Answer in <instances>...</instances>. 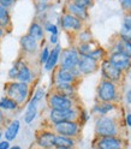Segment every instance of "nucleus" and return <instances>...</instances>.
Returning a JSON list of instances; mask_svg holds the SVG:
<instances>
[{
    "label": "nucleus",
    "instance_id": "obj_1",
    "mask_svg": "<svg viewBox=\"0 0 131 149\" xmlns=\"http://www.w3.org/2000/svg\"><path fill=\"white\" fill-rule=\"evenodd\" d=\"M5 93L7 97L12 99L18 106H22L25 104L28 97H29L30 86L18 81L8 82L5 86Z\"/></svg>",
    "mask_w": 131,
    "mask_h": 149
},
{
    "label": "nucleus",
    "instance_id": "obj_2",
    "mask_svg": "<svg viewBox=\"0 0 131 149\" xmlns=\"http://www.w3.org/2000/svg\"><path fill=\"white\" fill-rule=\"evenodd\" d=\"M119 129L118 123L114 118L104 116L99 117L95 122V134L98 137H106V136H118Z\"/></svg>",
    "mask_w": 131,
    "mask_h": 149
},
{
    "label": "nucleus",
    "instance_id": "obj_3",
    "mask_svg": "<svg viewBox=\"0 0 131 149\" xmlns=\"http://www.w3.org/2000/svg\"><path fill=\"white\" fill-rule=\"evenodd\" d=\"M45 95H46V91L43 88L36 89L33 97L30 99V101L28 102V105H26V109L24 113V123L25 124H31L35 120V118L37 117V112H39V104L43 100Z\"/></svg>",
    "mask_w": 131,
    "mask_h": 149
},
{
    "label": "nucleus",
    "instance_id": "obj_4",
    "mask_svg": "<svg viewBox=\"0 0 131 149\" xmlns=\"http://www.w3.org/2000/svg\"><path fill=\"white\" fill-rule=\"evenodd\" d=\"M98 99L100 102H111L114 104L117 97H118V90H117V84L111 81L102 79L96 89Z\"/></svg>",
    "mask_w": 131,
    "mask_h": 149
},
{
    "label": "nucleus",
    "instance_id": "obj_5",
    "mask_svg": "<svg viewBox=\"0 0 131 149\" xmlns=\"http://www.w3.org/2000/svg\"><path fill=\"white\" fill-rule=\"evenodd\" d=\"M79 111L76 107H72L69 109H51L48 113V119L52 125L58 124L66 120H76L78 122Z\"/></svg>",
    "mask_w": 131,
    "mask_h": 149
},
{
    "label": "nucleus",
    "instance_id": "obj_6",
    "mask_svg": "<svg viewBox=\"0 0 131 149\" xmlns=\"http://www.w3.org/2000/svg\"><path fill=\"white\" fill-rule=\"evenodd\" d=\"M53 132L57 135L76 138L81 132V124L76 120H66L53 125Z\"/></svg>",
    "mask_w": 131,
    "mask_h": 149
},
{
    "label": "nucleus",
    "instance_id": "obj_7",
    "mask_svg": "<svg viewBox=\"0 0 131 149\" xmlns=\"http://www.w3.org/2000/svg\"><path fill=\"white\" fill-rule=\"evenodd\" d=\"M78 60H79V54L76 47H69V48L61 49L59 68L65 70H73L77 68Z\"/></svg>",
    "mask_w": 131,
    "mask_h": 149
},
{
    "label": "nucleus",
    "instance_id": "obj_8",
    "mask_svg": "<svg viewBox=\"0 0 131 149\" xmlns=\"http://www.w3.org/2000/svg\"><path fill=\"white\" fill-rule=\"evenodd\" d=\"M48 106L51 107V109H69L75 107V102L73 99L54 91L48 96Z\"/></svg>",
    "mask_w": 131,
    "mask_h": 149
},
{
    "label": "nucleus",
    "instance_id": "obj_9",
    "mask_svg": "<svg viewBox=\"0 0 131 149\" xmlns=\"http://www.w3.org/2000/svg\"><path fill=\"white\" fill-rule=\"evenodd\" d=\"M101 74L104 79L106 81H111L113 83H117V82H120L121 77H123V71H120L119 69H117L114 65H112L108 59H105L102 60L101 63Z\"/></svg>",
    "mask_w": 131,
    "mask_h": 149
},
{
    "label": "nucleus",
    "instance_id": "obj_10",
    "mask_svg": "<svg viewBox=\"0 0 131 149\" xmlns=\"http://www.w3.org/2000/svg\"><path fill=\"white\" fill-rule=\"evenodd\" d=\"M82 74L79 73V71L76 69L73 70H65L59 68L54 74V83H71L73 84Z\"/></svg>",
    "mask_w": 131,
    "mask_h": 149
},
{
    "label": "nucleus",
    "instance_id": "obj_11",
    "mask_svg": "<svg viewBox=\"0 0 131 149\" xmlns=\"http://www.w3.org/2000/svg\"><path fill=\"white\" fill-rule=\"evenodd\" d=\"M77 70L82 76L91 74L99 70V63L94 59H91L88 55H79V60L77 65Z\"/></svg>",
    "mask_w": 131,
    "mask_h": 149
},
{
    "label": "nucleus",
    "instance_id": "obj_12",
    "mask_svg": "<svg viewBox=\"0 0 131 149\" xmlns=\"http://www.w3.org/2000/svg\"><path fill=\"white\" fill-rule=\"evenodd\" d=\"M123 139L118 136L98 137L95 149H123Z\"/></svg>",
    "mask_w": 131,
    "mask_h": 149
},
{
    "label": "nucleus",
    "instance_id": "obj_13",
    "mask_svg": "<svg viewBox=\"0 0 131 149\" xmlns=\"http://www.w3.org/2000/svg\"><path fill=\"white\" fill-rule=\"evenodd\" d=\"M59 24L64 30L66 31H79L83 29V22L79 21L78 18L73 17L70 13H64L60 19H59Z\"/></svg>",
    "mask_w": 131,
    "mask_h": 149
},
{
    "label": "nucleus",
    "instance_id": "obj_14",
    "mask_svg": "<svg viewBox=\"0 0 131 149\" xmlns=\"http://www.w3.org/2000/svg\"><path fill=\"white\" fill-rule=\"evenodd\" d=\"M108 61L123 72L129 70L131 66V58L123 53H118V52H112L108 57Z\"/></svg>",
    "mask_w": 131,
    "mask_h": 149
},
{
    "label": "nucleus",
    "instance_id": "obj_15",
    "mask_svg": "<svg viewBox=\"0 0 131 149\" xmlns=\"http://www.w3.org/2000/svg\"><path fill=\"white\" fill-rule=\"evenodd\" d=\"M60 53H61V46L58 43L51 49L49 57H48L47 61H46V64L43 65V68H45L46 71L49 72V71H53L55 69V66L58 65L59 59H60Z\"/></svg>",
    "mask_w": 131,
    "mask_h": 149
},
{
    "label": "nucleus",
    "instance_id": "obj_16",
    "mask_svg": "<svg viewBox=\"0 0 131 149\" xmlns=\"http://www.w3.org/2000/svg\"><path fill=\"white\" fill-rule=\"evenodd\" d=\"M20 45L23 52H25L26 54H34L39 49V41H36L28 34L23 35L20 39Z\"/></svg>",
    "mask_w": 131,
    "mask_h": 149
},
{
    "label": "nucleus",
    "instance_id": "obj_17",
    "mask_svg": "<svg viewBox=\"0 0 131 149\" xmlns=\"http://www.w3.org/2000/svg\"><path fill=\"white\" fill-rule=\"evenodd\" d=\"M54 137H55V134L53 131L45 130V131H41V132L37 134V136H36V144L39 146L41 149H43V148H54L53 147Z\"/></svg>",
    "mask_w": 131,
    "mask_h": 149
},
{
    "label": "nucleus",
    "instance_id": "obj_18",
    "mask_svg": "<svg viewBox=\"0 0 131 149\" xmlns=\"http://www.w3.org/2000/svg\"><path fill=\"white\" fill-rule=\"evenodd\" d=\"M20 130H21V122L18 119H15L12 120V122L8 124L5 129V132L3 134L4 138L6 139V141L8 142H12L16 139V137L18 136V134H20Z\"/></svg>",
    "mask_w": 131,
    "mask_h": 149
},
{
    "label": "nucleus",
    "instance_id": "obj_19",
    "mask_svg": "<svg viewBox=\"0 0 131 149\" xmlns=\"http://www.w3.org/2000/svg\"><path fill=\"white\" fill-rule=\"evenodd\" d=\"M34 79V72L31 70V68L28 64H25V61H23V64L21 65L20 71H18L17 78L16 81L22 82V83H26V84H30Z\"/></svg>",
    "mask_w": 131,
    "mask_h": 149
},
{
    "label": "nucleus",
    "instance_id": "obj_20",
    "mask_svg": "<svg viewBox=\"0 0 131 149\" xmlns=\"http://www.w3.org/2000/svg\"><path fill=\"white\" fill-rule=\"evenodd\" d=\"M66 12L72 15L73 17L78 18V19L82 21V22L88 19V17H89L88 10H86V8H83V7H81V6L76 5V4H73L72 1L68 3V5H66Z\"/></svg>",
    "mask_w": 131,
    "mask_h": 149
},
{
    "label": "nucleus",
    "instance_id": "obj_21",
    "mask_svg": "<svg viewBox=\"0 0 131 149\" xmlns=\"http://www.w3.org/2000/svg\"><path fill=\"white\" fill-rule=\"evenodd\" d=\"M54 90L58 94H61L71 99H73L75 94H76V88L71 83H54Z\"/></svg>",
    "mask_w": 131,
    "mask_h": 149
},
{
    "label": "nucleus",
    "instance_id": "obj_22",
    "mask_svg": "<svg viewBox=\"0 0 131 149\" xmlns=\"http://www.w3.org/2000/svg\"><path fill=\"white\" fill-rule=\"evenodd\" d=\"M114 109H116L114 104H111V102H99V104H96L91 108V112L99 114L100 117H104V116H107L109 112H113Z\"/></svg>",
    "mask_w": 131,
    "mask_h": 149
},
{
    "label": "nucleus",
    "instance_id": "obj_23",
    "mask_svg": "<svg viewBox=\"0 0 131 149\" xmlns=\"http://www.w3.org/2000/svg\"><path fill=\"white\" fill-rule=\"evenodd\" d=\"M75 144H76L75 138L55 134L54 142H53V147L54 148H75Z\"/></svg>",
    "mask_w": 131,
    "mask_h": 149
},
{
    "label": "nucleus",
    "instance_id": "obj_24",
    "mask_svg": "<svg viewBox=\"0 0 131 149\" xmlns=\"http://www.w3.org/2000/svg\"><path fill=\"white\" fill-rule=\"evenodd\" d=\"M28 35H30L33 39H35L36 41H41L45 37V29L41 23L39 22H33L28 29Z\"/></svg>",
    "mask_w": 131,
    "mask_h": 149
},
{
    "label": "nucleus",
    "instance_id": "obj_25",
    "mask_svg": "<svg viewBox=\"0 0 131 149\" xmlns=\"http://www.w3.org/2000/svg\"><path fill=\"white\" fill-rule=\"evenodd\" d=\"M112 52H118V53H123L128 57L131 58V42L130 41H125L123 39H119L114 42L113 45V51Z\"/></svg>",
    "mask_w": 131,
    "mask_h": 149
},
{
    "label": "nucleus",
    "instance_id": "obj_26",
    "mask_svg": "<svg viewBox=\"0 0 131 149\" xmlns=\"http://www.w3.org/2000/svg\"><path fill=\"white\" fill-rule=\"evenodd\" d=\"M10 25H11L10 11H8V8H6V7L0 5V26L6 30Z\"/></svg>",
    "mask_w": 131,
    "mask_h": 149
},
{
    "label": "nucleus",
    "instance_id": "obj_27",
    "mask_svg": "<svg viewBox=\"0 0 131 149\" xmlns=\"http://www.w3.org/2000/svg\"><path fill=\"white\" fill-rule=\"evenodd\" d=\"M18 107L16 102L10 99V97H7V96H4L0 99V109H3V111H7V112H12V111H16Z\"/></svg>",
    "mask_w": 131,
    "mask_h": 149
},
{
    "label": "nucleus",
    "instance_id": "obj_28",
    "mask_svg": "<svg viewBox=\"0 0 131 149\" xmlns=\"http://www.w3.org/2000/svg\"><path fill=\"white\" fill-rule=\"evenodd\" d=\"M95 47H98V46L93 41H90V42H86V43H79L76 48H77L79 55H89V53Z\"/></svg>",
    "mask_w": 131,
    "mask_h": 149
},
{
    "label": "nucleus",
    "instance_id": "obj_29",
    "mask_svg": "<svg viewBox=\"0 0 131 149\" xmlns=\"http://www.w3.org/2000/svg\"><path fill=\"white\" fill-rule=\"evenodd\" d=\"M77 39L79 41V43H86V42H90L93 41V34L87 30V29H82L78 31V35H77Z\"/></svg>",
    "mask_w": 131,
    "mask_h": 149
},
{
    "label": "nucleus",
    "instance_id": "obj_30",
    "mask_svg": "<svg viewBox=\"0 0 131 149\" xmlns=\"http://www.w3.org/2000/svg\"><path fill=\"white\" fill-rule=\"evenodd\" d=\"M23 64V60H18L16 61L13 65H12V68L8 70V78L12 79V81H16L17 78V74H18V71H20V68H21V65Z\"/></svg>",
    "mask_w": 131,
    "mask_h": 149
},
{
    "label": "nucleus",
    "instance_id": "obj_31",
    "mask_svg": "<svg viewBox=\"0 0 131 149\" xmlns=\"http://www.w3.org/2000/svg\"><path fill=\"white\" fill-rule=\"evenodd\" d=\"M104 55H105V49L104 48H101V47H95L94 49H93L88 57H90L91 59H94L99 63V60H101L102 58H104Z\"/></svg>",
    "mask_w": 131,
    "mask_h": 149
},
{
    "label": "nucleus",
    "instance_id": "obj_32",
    "mask_svg": "<svg viewBox=\"0 0 131 149\" xmlns=\"http://www.w3.org/2000/svg\"><path fill=\"white\" fill-rule=\"evenodd\" d=\"M43 29H45V31L49 33V35H59L58 25H57V24H53V23H51V22H46Z\"/></svg>",
    "mask_w": 131,
    "mask_h": 149
},
{
    "label": "nucleus",
    "instance_id": "obj_33",
    "mask_svg": "<svg viewBox=\"0 0 131 149\" xmlns=\"http://www.w3.org/2000/svg\"><path fill=\"white\" fill-rule=\"evenodd\" d=\"M71 1L83 8H86V10H88L89 7L94 5V0H71Z\"/></svg>",
    "mask_w": 131,
    "mask_h": 149
},
{
    "label": "nucleus",
    "instance_id": "obj_34",
    "mask_svg": "<svg viewBox=\"0 0 131 149\" xmlns=\"http://www.w3.org/2000/svg\"><path fill=\"white\" fill-rule=\"evenodd\" d=\"M120 39H123L125 41H130L131 42V29H129V28L121 25L120 28Z\"/></svg>",
    "mask_w": 131,
    "mask_h": 149
},
{
    "label": "nucleus",
    "instance_id": "obj_35",
    "mask_svg": "<svg viewBox=\"0 0 131 149\" xmlns=\"http://www.w3.org/2000/svg\"><path fill=\"white\" fill-rule=\"evenodd\" d=\"M49 52H51L49 47L45 46V47L42 48V51H41V53H40V64H42V65L46 64V61H47V59L49 57Z\"/></svg>",
    "mask_w": 131,
    "mask_h": 149
},
{
    "label": "nucleus",
    "instance_id": "obj_36",
    "mask_svg": "<svg viewBox=\"0 0 131 149\" xmlns=\"http://www.w3.org/2000/svg\"><path fill=\"white\" fill-rule=\"evenodd\" d=\"M119 3L124 11L131 12V0H119Z\"/></svg>",
    "mask_w": 131,
    "mask_h": 149
},
{
    "label": "nucleus",
    "instance_id": "obj_37",
    "mask_svg": "<svg viewBox=\"0 0 131 149\" xmlns=\"http://www.w3.org/2000/svg\"><path fill=\"white\" fill-rule=\"evenodd\" d=\"M78 120H81L82 123H86L89 120V114H88V112L86 109H82L79 111V117H78Z\"/></svg>",
    "mask_w": 131,
    "mask_h": 149
},
{
    "label": "nucleus",
    "instance_id": "obj_38",
    "mask_svg": "<svg viewBox=\"0 0 131 149\" xmlns=\"http://www.w3.org/2000/svg\"><path fill=\"white\" fill-rule=\"evenodd\" d=\"M16 3V0H0V5L8 8V7H11L13 4Z\"/></svg>",
    "mask_w": 131,
    "mask_h": 149
},
{
    "label": "nucleus",
    "instance_id": "obj_39",
    "mask_svg": "<svg viewBox=\"0 0 131 149\" xmlns=\"http://www.w3.org/2000/svg\"><path fill=\"white\" fill-rule=\"evenodd\" d=\"M11 144L6 139H0V149H10Z\"/></svg>",
    "mask_w": 131,
    "mask_h": 149
},
{
    "label": "nucleus",
    "instance_id": "obj_40",
    "mask_svg": "<svg viewBox=\"0 0 131 149\" xmlns=\"http://www.w3.org/2000/svg\"><path fill=\"white\" fill-rule=\"evenodd\" d=\"M49 42L55 46L59 43V35H49Z\"/></svg>",
    "mask_w": 131,
    "mask_h": 149
},
{
    "label": "nucleus",
    "instance_id": "obj_41",
    "mask_svg": "<svg viewBox=\"0 0 131 149\" xmlns=\"http://www.w3.org/2000/svg\"><path fill=\"white\" fill-rule=\"evenodd\" d=\"M4 123H5V114H4V111L0 109V129L3 127Z\"/></svg>",
    "mask_w": 131,
    "mask_h": 149
},
{
    "label": "nucleus",
    "instance_id": "obj_42",
    "mask_svg": "<svg viewBox=\"0 0 131 149\" xmlns=\"http://www.w3.org/2000/svg\"><path fill=\"white\" fill-rule=\"evenodd\" d=\"M125 99H126V101H128V104H130V105H131V90H128V91H126Z\"/></svg>",
    "mask_w": 131,
    "mask_h": 149
},
{
    "label": "nucleus",
    "instance_id": "obj_43",
    "mask_svg": "<svg viewBox=\"0 0 131 149\" xmlns=\"http://www.w3.org/2000/svg\"><path fill=\"white\" fill-rule=\"evenodd\" d=\"M126 124H128V126L131 127V113L126 114Z\"/></svg>",
    "mask_w": 131,
    "mask_h": 149
},
{
    "label": "nucleus",
    "instance_id": "obj_44",
    "mask_svg": "<svg viewBox=\"0 0 131 149\" xmlns=\"http://www.w3.org/2000/svg\"><path fill=\"white\" fill-rule=\"evenodd\" d=\"M5 31H6V30H5V29H3V28L0 26V39H1V37L5 35Z\"/></svg>",
    "mask_w": 131,
    "mask_h": 149
},
{
    "label": "nucleus",
    "instance_id": "obj_45",
    "mask_svg": "<svg viewBox=\"0 0 131 149\" xmlns=\"http://www.w3.org/2000/svg\"><path fill=\"white\" fill-rule=\"evenodd\" d=\"M10 149H22V147L21 146H11Z\"/></svg>",
    "mask_w": 131,
    "mask_h": 149
},
{
    "label": "nucleus",
    "instance_id": "obj_46",
    "mask_svg": "<svg viewBox=\"0 0 131 149\" xmlns=\"http://www.w3.org/2000/svg\"><path fill=\"white\" fill-rule=\"evenodd\" d=\"M37 1H45V3H47V1H51V0H37Z\"/></svg>",
    "mask_w": 131,
    "mask_h": 149
},
{
    "label": "nucleus",
    "instance_id": "obj_47",
    "mask_svg": "<svg viewBox=\"0 0 131 149\" xmlns=\"http://www.w3.org/2000/svg\"><path fill=\"white\" fill-rule=\"evenodd\" d=\"M55 149H73V148H55Z\"/></svg>",
    "mask_w": 131,
    "mask_h": 149
},
{
    "label": "nucleus",
    "instance_id": "obj_48",
    "mask_svg": "<svg viewBox=\"0 0 131 149\" xmlns=\"http://www.w3.org/2000/svg\"><path fill=\"white\" fill-rule=\"evenodd\" d=\"M1 137H3V132L0 131V139H1Z\"/></svg>",
    "mask_w": 131,
    "mask_h": 149
},
{
    "label": "nucleus",
    "instance_id": "obj_49",
    "mask_svg": "<svg viewBox=\"0 0 131 149\" xmlns=\"http://www.w3.org/2000/svg\"><path fill=\"white\" fill-rule=\"evenodd\" d=\"M129 70H130V74H131V66H130V69H129Z\"/></svg>",
    "mask_w": 131,
    "mask_h": 149
},
{
    "label": "nucleus",
    "instance_id": "obj_50",
    "mask_svg": "<svg viewBox=\"0 0 131 149\" xmlns=\"http://www.w3.org/2000/svg\"><path fill=\"white\" fill-rule=\"evenodd\" d=\"M94 149H95V148H94Z\"/></svg>",
    "mask_w": 131,
    "mask_h": 149
}]
</instances>
